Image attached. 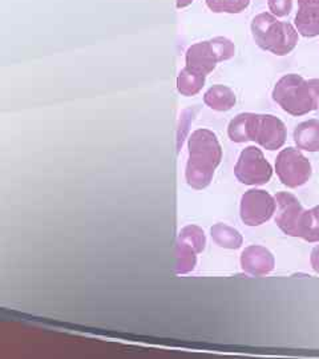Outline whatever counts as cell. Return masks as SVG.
<instances>
[{
    "mask_svg": "<svg viewBox=\"0 0 319 359\" xmlns=\"http://www.w3.org/2000/svg\"><path fill=\"white\" fill-rule=\"evenodd\" d=\"M222 160V148L217 136L209 129H197L189 137V158L186 181L194 189H204L215 176Z\"/></svg>",
    "mask_w": 319,
    "mask_h": 359,
    "instance_id": "1",
    "label": "cell"
},
{
    "mask_svg": "<svg viewBox=\"0 0 319 359\" xmlns=\"http://www.w3.org/2000/svg\"><path fill=\"white\" fill-rule=\"evenodd\" d=\"M273 99L289 115H307L319 107V79L306 80L297 74L285 75L277 81Z\"/></svg>",
    "mask_w": 319,
    "mask_h": 359,
    "instance_id": "2",
    "label": "cell"
},
{
    "mask_svg": "<svg viewBox=\"0 0 319 359\" xmlns=\"http://www.w3.org/2000/svg\"><path fill=\"white\" fill-rule=\"evenodd\" d=\"M252 34L255 43L264 51L285 56L298 44V31L290 23L280 22L269 13L257 15L252 22Z\"/></svg>",
    "mask_w": 319,
    "mask_h": 359,
    "instance_id": "3",
    "label": "cell"
},
{
    "mask_svg": "<svg viewBox=\"0 0 319 359\" xmlns=\"http://www.w3.org/2000/svg\"><path fill=\"white\" fill-rule=\"evenodd\" d=\"M236 55L234 43L229 39H210L193 44L186 51V68L201 76L206 77L219 62H226Z\"/></svg>",
    "mask_w": 319,
    "mask_h": 359,
    "instance_id": "4",
    "label": "cell"
},
{
    "mask_svg": "<svg viewBox=\"0 0 319 359\" xmlns=\"http://www.w3.org/2000/svg\"><path fill=\"white\" fill-rule=\"evenodd\" d=\"M276 172L282 184L287 188L305 185L311 177V164L299 149L286 148L276 160Z\"/></svg>",
    "mask_w": 319,
    "mask_h": 359,
    "instance_id": "5",
    "label": "cell"
},
{
    "mask_svg": "<svg viewBox=\"0 0 319 359\" xmlns=\"http://www.w3.org/2000/svg\"><path fill=\"white\" fill-rule=\"evenodd\" d=\"M234 175L245 185H265L273 176V168L261 149L247 147L240 154Z\"/></svg>",
    "mask_w": 319,
    "mask_h": 359,
    "instance_id": "6",
    "label": "cell"
},
{
    "mask_svg": "<svg viewBox=\"0 0 319 359\" xmlns=\"http://www.w3.org/2000/svg\"><path fill=\"white\" fill-rule=\"evenodd\" d=\"M206 238L204 231L196 225H189L179 231L176 246V271L186 274L196 266L197 255L205 249Z\"/></svg>",
    "mask_w": 319,
    "mask_h": 359,
    "instance_id": "7",
    "label": "cell"
},
{
    "mask_svg": "<svg viewBox=\"0 0 319 359\" xmlns=\"http://www.w3.org/2000/svg\"><path fill=\"white\" fill-rule=\"evenodd\" d=\"M277 201L270 193L261 189L247 191L241 198V219L247 226L265 224L276 213Z\"/></svg>",
    "mask_w": 319,
    "mask_h": 359,
    "instance_id": "8",
    "label": "cell"
},
{
    "mask_svg": "<svg viewBox=\"0 0 319 359\" xmlns=\"http://www.w3.org/2000/svg\"><path fill=\"white\" fill-rule=\"evenodd\" d=\"M250 142L259 144L268 151H277L286 142V127L276 116L253 114Z\"/></svg>",
    "mask_w": 319,
    "mask_h": 359,
    "instance_id": "9",
    "label": "cell"
},
{
    "mask_svg": "<svg viewBox=\"0 0 319 359\" xmlns=\"http://www.w3.org/2000/svg\"><path fill=\"white\" fill-rule=\"evenodd\" d=\"M277 201V216L276 224L285 234L298 237V226L304 213V208L298 198L289 192L276 194Z\"/></svg>",
    "mask_w": 319,
    "mask_h": 359,
    "instance_id": "10",
    "label": "cell"
},
{
    "mask_svg": "<svg viewBox=\"0 0 319 359\" xmlns=\"http://www.w3.org/2000/svg\"><path fill=\"white\" fill-rule=\"evenodd\" d=\"M276 261L274 256L270 253L266 248L253 245L246 248L241 255V268L245 273L261 277L271 273L274 269Z\"/></svg>",
    "mask_w": 319,
    "mask_h": 359,
    "instance_id": "11",
    "label": "cell"
},
{
    "mask_svg": "<svg viewBox=\"0 0 319 359\" xmlns=\"http://www.w3.org/2000/svg\"><path fill=\"white\" fill-rule=\"evenodd\" d=\"M295 28L305 38L319 35V0H298V13L295 15Z\"/></svg>",
    "mask_w": 319,
    "mask_h": 359,
    "instance_id": "12",
    "label": "cell"
},
{
    "mask_svg": "<svg viewBox=\"0 0 319 359\" xmlns=\"http://www.w3.org/2000/svg\"><path fill=\"white\" fill-rule=\"evenodd\" d=\"M294 142L298 149L306 152H318L319 120L311 118L301 123L294 130Z\"/></svg>",
    "mask_w": 319,
    "mask_h": 359,
    "instance_id": "13",
    "label": "cell"
},
{
    "mask_svg": "<svg viewBox=\"0 0 319 359\" xmlns=\"http://www.w3.org/2000/svg\"><path fill=\"white\" fill-rule=\"evenodd\" d=\"M204 102L209 108L218 111V112H226L230 111L236 104V95L226 86H213L210 90L205 93Z\"/></svg>",
    "mask_w": 319,
    "mask_h": 359,
    "instance_id": "14",
    "label": "cell"
},
{
    "mask_svg": "<svg viewBox=\"0 0 319 359\" xmlns=\"http://www.w3.org/2000/svg\"><path fill=\"white\" fill-rule=\"evenodd\" d=\"M298 237L307 243L319 241V205L304 210L298 226Z\"/></svg>",
    "mask_w": 319,
    "mask_h": 359,
    "instance_id": "15",
    "label": "cell"
},
{
    "mask_svg": "<svg viewBox=\"0 0 319 359\" xmlns=\"http://www.w3.org/2000/svg\"><path fill=\"white\" fill-rule=\"evenodd\" d=\"M212 238L218 246L225 249H238L243 243L240 231L224 224H217L212 228Z\"/></svg>",
    "mask_w": 319,
    "mask_h": 359,
    "instance_id": "16",
    "label": "cell"
},
{
    "mask_svg": "<svg viewBox=\"0 0 319 359\" xmlns=\"http://www.w3.org/2000/svg\"><path fill=\"white\" fill-rule=\"evenodd\" d=\"M205 79L206 77L197 75L185 67L177 77V90L184 96H194L203 90Z\"/></svg>",
    "mask_w": 319,
    "mask_h": 359,
    "instance_id": "17",
    "label": "cell"
},
{
    "mask_svg": "<svg viewBox=\"0 0 319 359\" xmlns=\"http://www.w3.org/2000/svg\"><path fill=\"white\" fill-rule=\"evenodd\" d=\"M210 11L216 13H240L245 11L250 0H205Z\"/></svg>",
    "mask_w": 319,
    "mask_h": 359,
    "instance_id": "18",
    "label": "cell"
},
{
    "mask_svg": "<svg viewBox=\"0 0 319 359\" xmlns=\"http://www.w3.org/2000/svg\"><path fill=\"white\" fill-rule=\"evenodd\" d=\"M269 10L277 18H285L293 10V0H269Z\"/></svg>",
    "mask_w": 319,
    "mask_h": 359,
    "instance_id": "19",
    "label": "cell"
},
{
    "mask_svg": "<svg viewBox=\"0 0 319 359\" xmlns=\"http://www.w3.org/2000/svg\"><path fill=\"white\" fill-rule=\"evenodd\" d=\"M310 264H311V268L314 269V271L319 274V245H317V246L313 249V252H311Z\"/></svg>",
    "mask_w": 319,
    "mask_h": 359,
    "instance_id": "20",
    "label": "cell"
},
{
    "mask_svg": "<svg viewBox=\"0 0 319 359\" xmlns=\"http://www.w3.org/2000/svg\"><path fill=\"white\" fill-rule=\"evenodd\" d=\"M193 0H177V8H185L188 6H191Z\"/></svg>",
    "mask_w": 319,
    "mask_h": 359,
    "instance_id": "21",
    "label": "cell"
}]
</instances>
